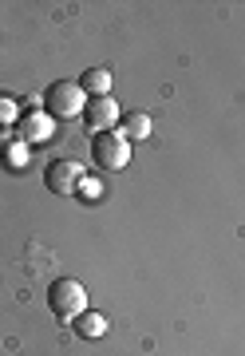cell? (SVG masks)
I'll return each mask as SVG.
<instances>
[{
	"mask_svg": "<svg viewBox=\"0 0 245 356\" xmlns=\"http://www.w3.org/2000/svg\"><path fill=\"white\" fill-rule=\"evenodd\" d=\"M79 194H83V202H95V198L103 194V186H99V182H87V178H79Z\"/></svg>",
	"mask_w": 245,
	"mask_h": 356,
	"instance_id": "10",
	"label": "cell"
},
{
	"mask_svg": "<svg viewBox=\"0 0 245 356\" xmlns=\"http://www.w3.org/2000/svg\"><path fill=\"white\" fill-rule=\"evenodd\" d=\"M119 119H123V111H119V103L111 99V95H103V99H87V107H83V123H87L91 135L115 131Z\"/></svg>",
	"mask_w": 245,
	"mask_h": 356,
	"instance_id": "4",
	"label": "cell"
},
{
	"mask_svg": "<svg viewBox=\"0 0 245 356\" xmlns=\"http://www.w3.org/2000/svg\"><path fill=\"white\" fill-rule=\"evenodd\" d=\"M40 103L48 107L52 119H76L87 107V91L79 88V83H71V79H56V83H48V91H44Z\"/></svg>",
	"mask_w": 245,
	"mask_h": 356,
	"instance_id": "1",
	"label": "cell"
},
{
	"mask_svg": "<svg viewBox=\"0 0 245 356\" xmlns=\"http://www.w3.org/2000/svg\"><path fill=\"white\" fill-rule=\"evenodd\" d=\"M79 88L87 91V95H95V99H103L107 91H111V72H107V67H91Z\"/></svg>",
	"mask_w": 245,
	"mask_h": 356,
	"instance_id": "8",
	"label": "cell"
},
{
	"mask_svg": "<svg viewBox=\"0 0 245 356\" xmlns=\"http://www.w3.org/2000/svg\"><path fill=\"white\" fill-rule=\"evenodd\" d=\"M52 135V115L44 119V115H32V119H24V139H32V143H44Z\"/></svg>",
	"mask_w": 245,
	"mask_h": 356,
	"instance_id": "9",
	"label": "cell"
},
{
	"mask_svg": "<svg viewBox=\"0 0 245 356\" xmlns=\"http://www.w3.org/2000/svg\"><path fill=\"white\" fill-rule=\"evenodd\" d=\"M91 159L95 166H103V170H123L130 163V143L123 131H103V135H95L91 139Z\"/></svg>",
	"mask_w": 245,
	"mask_h": 356,
	"instance_id": "3",
	"label": "cell"
},
{
	"mask_svg": "<svg viewBox=\"0 0 245 356\" xmlns=\"http://www.w3.org/2000/svg\"><path fill=\"white\" fill-rule=\"evenodd\" d=\"M123 135H127V143H139L151 135V115L146 111H127L123 115Z\"/></svg>",
	"mask_w": 245,
	"mask_h": 356,
	"instance_id": "6",
	"label": "cell"
},
{
	"mask_svg": "<svg viewBox=\"0 0 245 356\" xmlns=\"http://www.w3.org/2000/svg\"><path fill=\"white\" fill-rule=\"evenodd\" d=\"M79 178H83V166L79 163H71V159H56V163H48V175H44V182H48V191H56V194H67L71 186H76Z\"/></svg>",
	"mask_w": 245,
	"mask_h": 356,
	"instance_id": "5",
	"label": "cell"
},
{
	"mask_svg": "<svg viewBox=\"0 0 245 356\" xmlns=\"http://www.w3.org/2000/svg\"><path fill=\"white\" fill-rule=\"evenodd\" d=\"M48 309H52L60 321H76L79 313H87V289H83L76 277L52 281V289H48Z\"/></svg>",
	"mask_w": 245,
	"mask_h": 356,
	"instance_id": "2",
	"label": "cell"
},
{
	"mask_svg": "<svg viewBox=\"0 0 245 356\" xmlns=\"http://www.w3.org/2000/svg\"><path fill=\"white\" fill-rule=\"evenodd\" d=\"M76 332L83 337V341H99L107 332V317L103 313H79L76 317Z\"/></svg>",
	"mask_w": 245,
	"mask_h": 356,
	"instance_id": "7",
	"label": "cell"
},
{
	"mask_svg": "<svg viewBox=\"0 0 245 356\" xmlns=\"http://www.w3.org/2000/svg\"><path fill=\"white\" fill-rule=\"evenodd\" d=\"M8 103H12V99H4V95H0V119H8V115H12V107H8Z\"/></svg>",
	"mask_w": 245,
	"mask_h": 356,
	"instance_id": "11",
	"label": "cell"
}]
</instances>
